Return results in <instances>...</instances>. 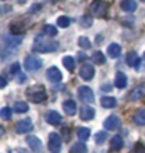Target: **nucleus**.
I'll use <instances>...</instances> for the list:
<instances>
[{"instance_id": "nucleus-1", "label": "nucleus", "mask_w": 145, "mask_h": 153, "mask_svg": "<svg viewBox=\"0 0 145 153\" xmlns=\"http://www.w3.org/2000/svg\"><path fill=\"white\" fill-rule=\"evenodd\" d=\"M34 51L41 52V53H47V52H55L58 48H59V42L55 41V39H51L49 37H45V35H38L35 37V41H34Z\"/></svg>"}, {"instance_id": "nucleus-2", "label": "nucleus", "mask_w": 145, "mask_h": 153, "mask_svg": "<svg viewBox=\"0 0 145 153\" xmlns=\"http://www.w3.org/2000/svg\"><path fill=\"white\" fill-rule=\"evenodd\" d=\"M27 96L30 98V101L33 102H42L45 98H47V93L42 87H33V88H28Z\"/></svg>"}, {"instance_id": "nucleus-3", "label": "nucleus", "mask_w": 145, "mask_h": 153, "mask_svg": "<svg viewBox=\"0 0 145 153\" xmlns=\"http://www.w3.org/2000/svg\"><path fill=\"white\" fill-rule=\"evenodd\" d=\"M42 66V60L35 55H30L24 59V68L28 72H35V70L41 69Z\"/></svg>"}, {"instance_id": "nucleus-4", "label": "nucleus", "mask_w": 145, "mask_h": 153, "mask_svg": "<svg viewBox=\"0 0 145 153\" xmlns=\"http://www.w3.org/2000/svg\"><path fill=\"white\" fill-rule=\"evenodd\" d=\"M107 10V3L103 0H94L90 3V11L96 17H103Z\"/></svg>"}, {"instance_id": "nucleus-5", "label": "nucleus", "mask_w": 145, "mask_h": 153, "mask_svg": "<svg viewBox=\"0 0 145 153\" xmlns=\"http://www.w3.org/2000/svg\"><path fill=\"white\" fill-rule=\"evenodd\" d=\"M48 148L52 153H59L62 148V139L61 136L55 132L49 134V138H48Z\"/></svg>"}, {"instance_id": "nucleus-6", "label": "nucleus", "mask_w": 145, "mask_h": 153, "mask_svg": "<svg viewBox=\"0 0 145 153\" xmlns=\"http://www.w3.org/2000/svg\"><path fill=\"white\" fill-rule=\"evenodd\" d=\"M78 96H79V98L82 100V101L87 102V104H90V102L94 101L93 90H92L90 87H87V86H82V87L78 88Z\"/></svg>"}, {"instance_id": "nucleus-7", "label": "nucleus", "mask_w": 145, "mask_h": 153, "mask_svg": "<svg viewBox=\"0 0 145 153\" xmlns=\"http://www.w3.org/2000/svg\"><path fill=\"white\" fill-rule=\"evenodd\" d=\"M16 131H17V134H28V132H31L33 131V122L31 120H21L19 121L17 124H16Z\"/></svg>"}, {"instance_id": "nucleus-8", "label": "nucleus", "mask_w": 145, "mask_h": 153, "mask_svg": "<svg viewBox=\"0 0 145 153\" xmlns=\"http://www.w3.org/2000/svg\"><path fill=\"white\" fill-rule=\"evenodd\" d=\"M27 145L30 146V149H31L33 153H41L42 143H41V140H40V138H37V136H28Z\"/></svg>"}, {"instance_id": "nucleus-9", "label": "nucleus", "mask_w": 145, "mask_h": 153, "mask_svg": "<svg viewBox=\"0 0 145 153\" xmlns=\"http://www.w3.org/2000/svg\"><path fill=\"white\" fill-rule=\"evenodd\" d=\"M79 74L83 80L89 82V80H92L94 77V68L92 65H83L79 70Z\"/></svg>"}, {"instance_id": "nucleus-10", "label": "nucleus", "mask_w": 145, "mask_h": 153, "mask_svg": "<svg viewBox=\"0 0 145 153\" xmlns=\"http://www.w3.org/2000/svg\"><path fill=\"white\" fill-rule=\"evenodd\" d=\"M145 97V84H140L135 88H132L130 93V100L131 101H138Z\"/></svg>"}, {"instance_id": "nucleus-11", "label": "nucleus", "mask_w": 145, "mask_h": 153, "mask_svg": "<svg viewBox=\"0 0 145 153\" xmlns=\"http://www.w3.org/2000/svg\"><path fill=\"white\" fill-rule=\"evenodd\" d=\"M120 125H121V121H120V118L116 115H110L108 118H106V121H104V128L107 131L117 129Z\"/></svg>"}, {"instance_id": "nucleus-12", "label": "nucleus", "mask_w": 145, "mask_h": 153, "mask_svg": "<svg viewBox=\"0 0 145 153\" xmlns=\"http://www.w3.org/2000/svg\"><path fill=\"white\" fill-rule=\"evenodd\" d=\"M45 121H47L49 125H59L62 122V117L59 112L56 111H48L47 114H45Z\"/></svg>"}, {"instance_id": "nucleus-13", "label": "nucleus", "mask_w": 145, "mask_h": 153, "mask_svg": "<svg viewBox=\"0 0 145 153\" xmlns=\"http://www.w3.org/2000/svg\"><path fill=\"white\" fill-rule=\"evenodd\" d=\"M47 77H48V80H51V82H54V83H56V82H61V80H62V72L58 69V68L52 66V68H49V69H48Z\"/></svg>"}, {"instance_id": "nucleus-14", "label": "nucleus", "mask_w": 145, "mask_h": 153, "mask_svg": "<svg viewBox=\"0 0 145 153\" xmlns=\"http://www.w3.org/2000/svg\"><path fill=\"white\" fill-rule=\"evenodd\" d=\"M94 115H96V111H94V108L92 107H82V110H80V120L83 121H90L93 120Z\"/></svg>"}, {"instance_id": "nucleus-15", "label": "nucleus", "mask_w": 145, "mask_h": 153, "mask_svg": "<svg viewBox=\"0 0 145 153\" xmlns=\"http://www.w3.org/2000/svg\"><path fill=\"white\" fill-rule=\"evenodd\" d=\"M126 62L128 66H131V68H138L140 66V56L137 52H130V53H127L126 56Z\"/></svg>"}, {"instance_id": "nucleus-16", "label": "nucleus", "mask_w": 145, "mask_h": 153, "mask_svg": "<svg viewBox=\"0 0 145 153\" xmlns=\"http://www.w3.org/2000/svg\"><path fill=\"white\" fill-rule=\"evenodd\" d=\"M62 108H64V111H65L66 115L72 117L76 114V102L73 101V100H66V101H64Z\"/></svg>"}, {"instance_id": "nucleus-17", "label": "nucleus", "mask_w": 145, "mask_h": 153, "mask_svg": "<svg viewBox=\"0 0 145 153\" xmlns=\"http://www.w3.org/2000/svg\"><path fill=\"white\" fill-rule=\"evenodd\" d=\"M107 53L110 58H118V56L121 55V45L116 44V42L110 44L107 47Z\"/></svg>"}, {"instance_id": "nucleus-18", "label": "nucleus", "mask_w": 145, "mask_h": 153, "mask_svg": "<svg viewBox=\"0 0 145 153\" xmlns=\"http://www.w3.org/2000/svg\"><path fill=\"white\" fill-rule=\"evenodd\" d=\"M123 146H124V140H123L121 136H120V135L113 136L111 140H110V148H111V150L118 152V150H121L123 149Z\"/></svg>"}, {"instance_id": "nucleus-19", "label": "nucleus", "mask_w": 145, "mask_h": 153, "mask_svg": "<svg viewBox=\"0 0 145 153\" xmlns=\"http://www.w3.org/2000/svg\"><path fill=\"white\" fill-rule=\"evenodd\" d=\"M121 10L126 13H132L137 10V1L135 0H123L121 1Z\"/></svg>"}, {"instance_id": "nucleus-20", "label": "nucleus", "mask_w": 145, "mask_h": 153, "mask_svg": "<svg viewBox=\"0 0 145 153\" xmlns=\"http://www.w3.org/2000/svg\"><path fill=\"white\" fill-rule=\"evenodd\" d=\"M127 76L126 73H123V72H117L116 74V79H114V84H116V87L117 88H124L127 86Z\"/></svg>"}, {"instance_id": "nucleus-21", "label": "nucleus", "mask_w": 145, "mask_h": 153, "mask_svg": "<svg viewBox=\"0 0 145 153\" xmlns=\"http://www.w3.org/2000/svg\"><path fill=\"white\" fill-rule=\"evenodd\" d=\"M100 104L103 108H114L117 105V100L114 97H110V96H103L100 100Z\"/></svg>"}, {"instance_id": "nucleus-22", "label": "nucleus", "mask_w": 145, "mask_h": 153, "mask_svg": "<svg viewBox=\"0 0 145 153\" xmlns=\"http://www.w3.org/2000/svg\"><path fill=\"white\" fill-rule=\"evenodd\" d=\"M134 122H135L137 125H140V126L145 125V108L138 110V111L134 114Z\"/></svg>"}, {"instance_id": "nucleus-23", "label": "nucleus", "mask_w": 145, "mask_h": 153, "mask_svg": "<svg viewBox=\"0 0 145 153\" xmlns=\"http://www.w3.org/2000/svg\"><path fill=\"white\" fill-rule=\"evenodd\" d=\"M62 63H64V66L66 68V70H69V72H73V70H75L76 62L72 56H65V58L62 59Z\"/></svg>"}, {"instance_id": "nucleus-24", "label": "nucleus", "mask_w": 145, "mask_h": 153, "mask_svg": "<svg viewBox=\"0 0 145 153\" xmlns=\"http://www.w3.org/2000/svg\"><path fill=\"white\" fill-rule=\"evenodd\" d=\"M69 153H87V146L84 145V142H78L70 148Z\"/></svg>"}, {"instance_id": "nucleus-25", "label": "nucleus", "mask_w": 145, "mask_h": 153, "mask_svg": "<svg viewBox=\"0 0 145 153\" xmlns=\"http://www.w3.org/2000/svg\"><path fill=\"white\" fill-rule=\"evenodd\" d=\"M92 60H93V63H96V65H103L104 62H106L104 53L100 51H96L93 55H92Z\"/></svg>"}, {"instance_id": "nucleus-26", "label": "nucleus", "mask_w": 145, "mask_h": 153, "mask_svg": "<svg viewBox=\"0 0 145 153\" xmlns=\"http://www.w3.org/2000/svg\"><path fill=\"white\" fill-rule=\"evenodd\" d=\"M14 111L19 114H24L28 111V104L25 101H17L14 102Z\"/></svg>"}, {"instance_id": "nucleus-27", "label": "nucleus", "mask_w": 145, "mask_h": 153, "mask_svg": "<svg viewBox=\"0 0 145 153\" xmlns=\"http://www.w3.org/2000/svg\"><path fill=\"white\" fill-rule=\"evenodd\" d=\"M89 136H90V129L89 128H86V126L79 128V131H78V138H79V140L84 142V140L89 139Z\"/></svg>"}, {"instance_id": "nucleus-28", "label": "nucleus", "mask_w": 145, "mask_h": 153, "mask_svg": "<svg viewBox=\"0 0 145 153\" xmlns=\"http://www.w3.org/2000/svg\"><path fill=\"white\" fill-rule=\"evenodd\" d=\"M56 24H58L59 28H66L70 25V19L66 17V16H61V17H58V20H56Z\"/></svg>"}, {"instance_id": "nucleus-29", "label": "nucleus", "mask_w": 145, "mask_h": 153, "mask_svg": "<svg viewBox=\"0 0 145 153\" xmlns=\"http://www.w3.org/2000/svg\"><path fill=\"white\" fill-rule=\"evenodd\" d=\"M21 37H4V42L6 44H9L10 47H17L21 44Z\"/></svg>"}, {"instance_id": "nucleus-30", "label": "nucleus", "mask_w": 145, "mask_h": 153, "mask_svg": "<svg viewBox=\"0 0 145 153\" xmlns=\"http://www.w3.org/2000/svg\"><path fill=\"white\" fill-rule=\"evenodd\" d=\"M107 132H104V131H100V132H97V134L94 135V142L97 145H103L104 140L107 139Z\"/></svg>"}, {"instance_id": "nucleus-31", "label": "nucleus", "mask_w": 145, "mask_h": 153, "mask_svg": "<svg viewBox=\"0 0 145 153\" xmlns=\"http://www.w3.org/2000/svg\"><path fill=\"white\" fill-rule=\"evenodd\" d=\"M11 114H13V110L10 107H3L0 110V118L1 120H10L11 118Z\"/></svg>"}, {"instance_id": "nucleus-32", "label": "nucleus", "mask_w": 145, "mask_h": 153, "mask_svg": "<svg viewBox=\"0 0 145 153\" xmlns=\"http://www.w3.org/2000/svg\"><path fill=\"white\" fill-rule=\"evenodd\" d=\"M92 24H93V20H92V17H89V16H83V17L80 19V25H82V28H89Z\"/></svg>"}, {"instance_id": "nucleus-33", "label": "nucleus", "mask_w": 145, "mask_h": 153, "mask_svg": "<svg viewBox=\"0 0 145 153\" xmlns=\"http://www.w3.org/2000/svg\"><path fill=\"white\" fill-rule=\"evenodd\" d=\"M78 45H79L80 48H83V49H89V48L92 47L90 41H89V39H87L86 37H80L79 41H78Z\"/></svg>"}, {"instance_id": "nucleus-34", "label": "nucleus", "mask_w": 145, "mask_h": 153, "mask_svg": "<svg viewBox=\"0 0 145 153\" xmlns=\"http://www.w3.org/2000/svg\"><path fill=\"white\" fill-rule=\"evenodd\" d=\"M45 34H47L48 37H55L56 34H58V30H56L54 25H45Z\"/></svg>"}, {"instance_id": "nucleus-35", "label": "nucleus", "mask_w": 145, "mask_h": 153, "mask_svg": "<svg viewBox=\"0 0 145 153\" xmlns=\"http://www.w3.org/2000/svg\"><path fill=\"white\" fill-rule=\"evenodd\" d=\"M19 69H20V65L17 62H14L13 65H11V68H10V72H11V74H16V76H17V74L20 73Z\"/></svg>"}, {"instance_id": "nucleus-36", "label": "nucleus", "mask_w": 145, "mask_h": 153, "mask_svg": "<svg viewBox=\"0 0 145 153\" xmlns=\"http://www.w3.org/2000/svg\"><path fill=\"white\" fill-rule=\"evenodd\" d=\"M17 76H19V83L21 84V83H24V82H25V80H27V76H25V74H23V73H19L17 74Z\"/></svg>"}, {"instance_id": "nucleus-37", "label": "nucleus", "mask_w": 145, "mask_h": 153, "mask_svg": "<svg viewBox=\"0 0 145 153\" xmlns=\"http://www.w3.org/2000/svg\"><path fill=\"white\" fill-rule=\"evenodd\" d=\"M6 86H7V80H6V77L0 76V88H4Z\"/></svg>"}, {"instance_id": "nucleus-38", "label": "nucleus", "mask_w": 145, "mask_h": 153, "mask_svg": "<svg viewBox=\"0 0 145 153\" xmlns=\"http://www.w3.org/2000/svg\"><path fill=\"white\" fill-rule=\"evenodd\" d=\"M11 153H28L25 149H21V148H19V149H14V150H11Z\"/></svg>"}, {"instance_id": "nucleus-39", "label": "nucleus", "mask_w": 145, "mask_h": 153, "mask_svg": "<svg viewBox=\"0 0 145 153\" xmlns=\"http://www.w3.org/2000/svg\"><path fill=\"white\" fill-rule=\"evenodd\" d=\"M110 88H111L110 86H103V87H102V90H110Z\"/></svg>"}, {"instance_id": "nucleus-40", "label": "nucleus", "mask_w": 145, "mask_h": 153, "mask_svg": "<svg viewBox=\"0 0 145 153\" xmlns=\"http://www.w3.org/2000/svg\"><path fill=\"white\" fill-rule=\"evenodd\" d=\"M1 134H3V129H1V128H0V136H1Z\"/></svg>"}, {"instance_id": "nucleus-41", "label": "nucleus", "mask_w": 145, "mask_h": 153, "mask_svg": "<svg viewBox=\"0 0 145 153\" xmlns=\"http://www.w3.org/2000/svg\"><path fill=\"white\" fill-rule=\"evenodd\" d=\"M144 59H145V52H144Z\"/></svg>"}, {"instance_id": "nucleus-42", "label": "nucleus", "mask_w": 145, "mask_h": 153, "mask_svg": "<svg viewBox=\"0 0 145 153\" xmlns=\"http://www.w3.org/2000/svg\"><path fill=\"white\" fill-rule=\"evenodd\" d=\"M141 1H145V0H141Z\"/></svg>"}]
</instances>
